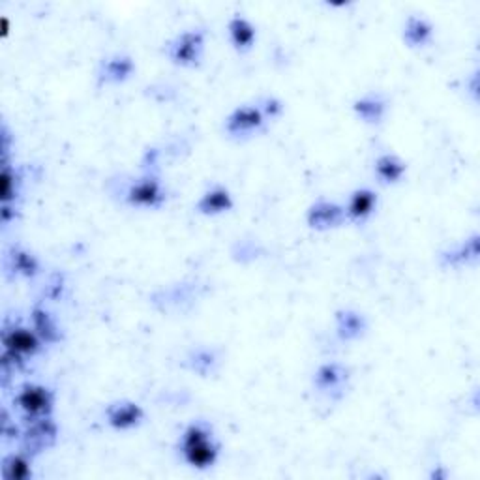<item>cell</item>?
Segmentation results:
<instances>
[{
  "instance_id": "cell-1",
  "label": "cell",
  "mask_w": 480,
  "mask_h": 480,
  "mask_svg": "<svg viewBox=\"0 0 480 480\" xmlns=\"http://www.w3.org/2000/svg\"><path fill=\"white\" fill-rule=\"evenodd\" d=\"M177 450L186 466L207 471L218 464L222 456V443L216 439V431L211 422L194 421L182 430Z\"/></svg>"
},
{
  "instance_id": "cell-2",
  "label": "cell",
  "mask_w": 480,
  "mask_h": 480,
  "mask_svg": "<svg viewBox=\"0 0 480 480\" xmlns=\"http://www.w3.org/2000/svg\"><path fill=\"white\" fill-rule=\"evenodd\" d=\"M168 188L154 171L131 178L121 186V201L130 209L158 211L168 203Z\"/></svg>"
},
{
  "instance_id": "cell-3",
  "label": "cell",
  "mask_w": 480,
  "mask_h": 480,
  "mask_svg": "<svg viewBox=\"0 0 480 480\" xmlns=\"http://www.w3.org/2000/svg\"><path fill=\"white\" fill-rule=\"evenodd\" d=\"M14 411L21 421L53 417L57 394L51 386L41 383L21 385L14 394Z\"/></svg>"
},
{
  "instance_id": "cell-4",
  "label": "cell",
  "mask_w": 480,
  "mask_h": 480,
  "mask_svg": "<svg viewBox=\"0 0 480 480\" xmlns=\"http://www.w3.org/2000/svg\"><path fill=\"white\" fill-rule=\"evenodd\" d=\"M207 51V34L199 29L178 32L166 45L168 59L178 68H199Z\"/></svg>"
},
{
  "instance_id": "cell-5",
  "label": "cell",
  "mask_w": 480,
  "mask_h": 480,
  "mask_svg": "<svg viewBox=\"0 0 480 480\" xmlns=\"http://www.w3.org/2000/svg\"><path fill=\"white\" fill-rule=\"evenodd\" d=\"M21 422H23V431L19 438V448L31 454L32 458H38L40 454L57 445L60 428L53 417H41Z\"/></svg>"
},
{
  "instance_id": "cell-6",
  "label": "cell",
  "mask_w": 480,
  "mask_h": 480,
  "mask_svg": "<svg viewBox=\"0 0 480 480\" xmlns=\"http://www.w3.org/2000/svg\"><path fill=\"white\" fill-rule=\"evenodd\" d=\"M267 122L268 121L258 104H242L225 117L223 130L231 140H249V137L263 131Z\"/></svg>"
},
{
  "instance_id": "cell-7",
  "label": "cell",
  "mask_w": 480,
  "mask_h": 480,
  "mask_svg": "<svg viewBox=\"0 0 480 480\" xmlns=\"http://www.w3.org/2000/svg\"><path fill=\"white\" fill-rule=\"evenodd\" d=\"M3 349L14 351L25 358H36L43 353L45 344L36 331L31 325H23L21 322H8L3 323Z\"/></svg>"
},
{
  "instance_id": "cell-8",
  "label": "cell",
  "mask_w": 480,
  "mask_h": 480,
  "mask_svg": "<svg viewBox=\"0 0 480 480\" xmlns=\"http://www.w3.org/2000/svg\"><path fill=\"white\" fill-rule=\"evenodd\" d=\"M349 379H351V372L346 364L323 362L315 368L312 385L319 394H323L331 400H341L346 396Z\"/></svg>"
},
{
  "instance_id": "cell-9",
  "label": "cell",
  "mask_w": 480,
  "mask_h": 480,
  "mask_svg": "<svg viewBox=\"0 0 480 480\" xmlns=\"http://www.w3.org/2000/svg\"><path fill=\"white\" fill-rule=\"evenodd\" d=\"M346 223V209L331 199H317L306 211V225L313 231H331Z\"/></svg>"
},
{
  "instance_id": "cell-10",
  "label": "cell",
  "mask_w": 480,
  "mask_h": 480,
  "mask_svg": "<svg viewBox=\"0 0 480 480\" xmlns=\"http://www.w3.org/2000/svg\"><path fill=\"white\" fill-rule=\"evenodd\" d=\"M104 417L111 430L131 431L145 422L147 413L145 409L133 400H117L105 407Z\"/></svg>"
},
{
  "instance_id": "cell-11",
  "label": "cell",
  "mask_w": 480,
  "mask_h": 480,
  "mask_svg": "<svg viewBox=\"0 0 480 480\" xmlns=\"http://www.w3.org/2000/svg\"><path fill=\"white\" fill-rule=\"evenodd\" d=\"M137 70L135 60L128 53H113L105 57L96 72V79L100 86H117L128 83Z\"/></svg>"
},
{
  "instance_id": "cell-12",
  "label": "cell",
  "mask_w": 480,
  "mask_h": 480,
  "mask_svg": "<svg viewBox=\"0 0 480 480\" xmlns=\"http://www.w3.org/2000/svg\"><path fill=\"white\" fill-rule=\"evenodd\" d=\"M368 329V317L355 308H340L334 313V334L344 344H353V341L362 340Z\"/></svg>"
},
{
  "instance_id": "cell-13",
  "label": "cell",
  "mask_w": 480,
  "mask_h": 480,
  "mask_svg": "<svg viewBox=\"0 0 480 480\" xmlns=\"http://www.w3.org/2000/svg\"><path fill=\"white\" fill-rule=\"evenodd\" d=\"M480 259V235L471 233L462 242L454 244L439 254V265L443 268H464L475 267Z\"/></svg>"
},
{
  "instance_id": "cell-14",
  "label": "cell",
  "mask_w": 480,
  "mask_h": 480,
  "mask_svg": "<svg viewBox=\"0 0 480 480\" xmlns=\"http://www.w3.org/2000/svg\"><path fill=\"white\" fill-rule=\"evenodd\" d=\"M379 207V194L368 186H362L351 192L348 203L344 204L346 209V222L362 225L370 222Z\"/></svg>"
},
{
  "instance_id": "cell-15",
  "label": "cell",
  "mask_w": 480,
  "mask_h": 480,
  "mask_svg": "<svg viewBox=\"0 0 480 480\" xmlns=\"http://www.w3.org/2000/svg\"><path fill=\"white\" fill-rule=\"evenodd\" d=\"M5 268L10 272L14 278H23V280H34L40 276L41 272V263L36 254H32L31 249L25 246H10L5 254Z\"/></svg>"
},
{
  "instance_id": "cell-16",
  "label": "cell",
  "mask_w": 480,
  "mask_h": 480,
  "mask_svg": "<svg viewBox=\"0 0 480 480\" xmlns=\"http://www.w3.org/2000/svg\"><path fill=\"white\" fill-rule=\"evenodd\" d=\"M235 209V197L231 190L223 185H213L204 190L195 203V211L201 216L218 218Z\"/></svg>"
},
{
  "instance_id": "cell-17",
  "label": "cell",
  "mask_w": 480,
  "mask_h": 480,
  "mask_svg": "<svg viewBox=\"0 0 480 480\" xmlns=\"http://www.w3.org/2000/svg\"><path fill=\"white\" fill-rule=\"evenodd\" d=\"M31 327L36 331V334L41 338L45 346H60L64 341V329L59 323V317L48 308L36 304L31 310Z\"/></svg>"
},
{
  "instance_id": "cell-18",
  "label": "cell",
  "mask_w": 480,
  "mask_h": 480,
  "mask_svg": "<svg viewBox=\"0 0 480 480\" xmlns=\"http://www.w3.org/2000/svg\"><path fill=\"white\" fill-rule=\"evenodd\" d=\"M402 40L409 50H426L436 40V25L424 15H407L402 27Z\"/></svg>"
},
{
  "instance_id": "cell-19",
  "label": "cell",
  "mask_w": 480,
  "mask_h": 480,
  "mask_svg": "<svg viewBox=\"0 0 480 480\" xmlns=\"http://www.w3.org/2000/svg\"><path fill=\"white\" fill-rule=\"evenodd\" d=\"M351 107H353L355 117L360 122L368 124V126H379L388 115L391 102H388V98L383 93H366L358 96Z\"/></svg>"
},
{
  "instance_id": "cell-20",
  "label": "cell",
  "mask_w": 480,
  "mask_h": 480,
  "mask_svg": "<svg viewBox=\"0 0 480 480\" xmlns=\"http://www.w3.org/2000/svg\"><path fill=\"white\" fill-rule=\"evenodd\" d=\"M227 38L239 55H248L258 43V27L246 15H233L227 21Z\"/></svg>"
},
{
  "instance_id": "cell-21",
  "label": "cell",
  "mask_w": 480,
  "mask_h": 480,
  "mask_svg": "<svg viewBox=\"0 0 480 480\" xmlns=\"http://www.w3.org/2000/svg\"><path fill=\"white\" fill-rule=\"evenodd\" d=\"M185 368L199 377H211L222 368V353L216 348H194L185 357Z\"/></svg>"
},
{
  "instance_id": "cell-22",
  "label": "cell",
  "mask_w": 480,
  "mask_h": 480,
  "mask_svg": "<svg viewBox=\"0 0 480 480\" xmlns=\"http://www.w3.org/2000/svg\"><path fill=\"white\" fill-rule=\"evenodd\" d=\"M374 173L379 185L383 186H396L403 182L407 175V164L398 154L383 152L376 158L374 162Z\"/></svg>"
},
{
  "instance_id": "cell-23",
  "label": "cell",
  "mask_w": 480,
  "mask_h": 480,
  "mask_svg": "<svg viewBox=\"0 0 480 480\" xmlns=\"http://www.w3.org/2000/svg\"><path fill=\"white\" fill-rule=\"evenodd\" d=\"M27 182V169L3 158V204H17Z\"/></svg>"
},
{
  "instance_id": "cell-24",
  "label": "cell",
  "mask_w": 480,
  "mask_h": 480,
  "mask_svg": "<svg viewBox=\"0 0 480 480\" xmlns=\"http://www.w3.org/2000/svg\"><path fill=\"white\" fill-rule=\"evenodd\" d=\"M3 476L5 480H32L34 478V458L25 450L8 452L3 458Z\"/></svg>"
},
{
  "instance_id": "cell-25",
  "label": "cell",
  "mask_w": 480,
  "mask_h": 480,
  "mask_svg": "<svg viewBox=\"0 0 480 480\" xmlns=\"http://www.w3.org/2000/svg\"><path fill=\"white\" fill-rule=\"evenodd\" d=\"M64 291H66V278H64V274H59V272L51 274L48 282H45L43 285V296L51 303H59L64 296Z\"/></svg>"
},
{
  "instance_id": "cell-26",
  "label": "cell",
  "mask_w": 480,
  "mask_h": 480,
  "mask_svg": "<svg viewBox=\"0 0 480 480\" xmlns=\"http://www.w3.org/2000/svg\"><path fill=\"white\" fill-rule=\"evenodd\" d=\"M256 104L263 111V115H265L267 121L280 119L284 115V111H285V105H284V102L278 96H263Z\"/></svg>"
}]
</instances>
